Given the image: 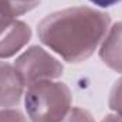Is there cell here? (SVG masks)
Returning a JSON list of instances; mask_svg holds the SVG:
<instances>
[{
    "mask_svg": "<svg viewBox=\"0 0 122 122\" xmlns=\"http://www.w3.org/2000/svg\"><path fill=\"white\" fill-rule=\"evenodd\" d=\"M0 122H30L19 109L3 108L0 109Z\"/></svg>",
    "mask_w": 122,
    "mask_h": 122,
    "instance_id": "30bf717a",
    "label": "cell"
},
{
    "mask_svg": "<svg viewBox=\"0 0 122 122\" xmlns=\"http://www.w3.org/2000/svg\"><path fill=\"white\" fill-rule=\"evenodd\" d=\"M111 27L107 13L91 7H68L46 16L37 26L40 41L67 62L90 58Z\"/></svg>",
    "mask_w": 122,
    "mask_h": 122,
    "instance_id": "6da1fadb",
    "label": "cell"
},
{
    "mask_svg": "<svg viewBox=\"0 0 122 122\" xmlns=\"http://www.w3.org/2000/svg\"><path fill=\"white\" fill-rule=\"evenodd\" d=\"M88 1H91L92 4L99 6V7H111V6L121 3L122 0H88Z\"/></svg>",
    "mask_w": 122,
    "mask_h": 122,
    "instance_id": "8fae6325",
    "label": "cell"
},
{
    "mask_svg": "<svg viewBox=\"0 0 122 122\" xmlns=\"http://www.w3.org/2000/svg\"><path fill=\"white\" fill-rule=\"evenodd\" d=\"M99 57L107 67L122 74V21L109 27L99 46Z\"/></svg>",
    "mask_w": 122,
    "mask_h": 122,
    "instance_id": "8992f818",
    "label": "cell"
},
{
    "mask_svg": "<svg viewBox=\"0 0 122 122\" xmlns=\"http://www.w3.org/2000/svg\"><path fill=\"white\" fill-rule=\"evenodd\" d=\"M61 122H95V119L87 109L75 107L70 109V112L65 115V118Z\"/></svg>",
    "mask_w": 122,
    "mask_h": 122,
    "instance_id": "9c48e42d",
    "label": "cell"
},
{
    "mask_svg": "<svg viewBox=\"0 0 122 122\" xmlns=\"http://www.w3.org/2000/svg\"><path fill=\"white\" fill-rule=\"evenodd\" d=\"M109 108L117 114L122 117V78L117 80L115 84L112 85L109 92V99H108Z\"/></svg>",
    "mask_w": 122,
    "mask_h": 122,
    "instance_id": "ba28073f",
    "label": "cell"
},
{
    "mask_svg": "<svg viewBox=\"0 0 122 122\" xmlns=\"http://www.w3.org/2000/svg\"><path fill=\"white\" fill-rule=\"evenodd\" d=\"M41 0H0V14L7 17H19L31 11Z\"/></svg>",
    "mask_w": 122,
    "mask_h": 122,
    "instance_id": "52a82bcc",
    "label": "cell"
},
{
    "mask_svg": "<svg viewBox=\"0 0 122 122\" xmlns=\"http://www.w3.org/2000/svg\"><path fill=\"white\" fill-rule=\"evenodd\" d=\"M30 38L31 30L26 23L0 14V58L16 56Z\"/></svg>",
    "mask_w": 122,
    "mask_h": 122,
    "instance_id": "277c9868",
    "label": "cell"
},
{
    "mask_svg": "<svg viewBox=\"0 0 122 122\" xmlns=\"http://www.w3.org/2000/svg\"><path fill=\"white\" fill-rule=\"evenodd\" d=\"M101 122H122V117L117 114H111V115H107Z\"/></svg>",
    "mask_w": 122,
    "mask_h": 122,
    "instance_id": "7c38bea8",
    "label": "cell"
},
{
    "mask_svg": "<svg viewBox=\"0 0 122 122\" xmlns=\"http://www.w3.org/2000/svg\"><path fill=\"white\" fill-rule=\"evenodd\" d=\"M14 68L26 87L38 81L57 80L64 70L62 64L54 56L38 46H33L21 53L14 61Z\"/></svg>",
    "mask_w": 122,
    "mask_h": 122,
    "instance_id": "3957f363",
    "label": "cell"
},
{
    "mask_svg": "<svg viewBox=\"0 0 122 122\" xmlns=\"http://www.w3.org/2000/svg\"><path fill=\"white\" fill-rule=\"evenodd\" d=\"M24 88L26 85L14 65L0 61V109L19 105Z\"/></svg>",
    "mask_w": 122,
    "mask_h": 122,
    "instance_id": "5b68a950",
    "label": "cell"
},
{
    "mask_svg": "<svg viewBox=\"0 0 122 122\" xmlns=\"http://www.w3.org/2000/svg\"><path fill=\"white\" fill-rule=\"evenodd\" d=\"M72 94L56 80L38 81L27 87L24 107L30 122H61L70 112Z\"/></svg>",
    "mask_w": 122,
    "mask_h": 122,
    "instance_id": "7a4b0ae2",
    "label": "cell"
}]
</instances>
